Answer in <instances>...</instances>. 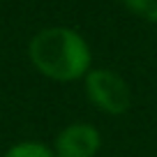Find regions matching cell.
<instances>
[{"label": "cell", "instance_id": "cell-3", "mask_svg": "<svg viewBox=\"0 0 157 157\" xmlns=\"http://www.w3.org/2000/svg\"><path fill=\"white\" fill-rule=\"evenodd\" d=\"M97 150L99 134L88 123L69 125L56 139V157H95Z\"/></svg>", "mask_w": 157, "mask_h": 157}, {"label": "cell", "instance_id": "cell-1", "mask_svg": "<svg viewBox=\"0 0 157 157\" xmlns=\"http://www.w3.org/2000/svg\"><path fill=\"white\" fill-rule=\"evenodd\" d=\"M30 58L42 74L58 81L78 78L90 65L83 37L69 28H46L30 42Z\"/></svg>", "mask_w": 157, "mask_h": 157}, {"label": "cell", "instance_id": "cell-5", "mask_svg": "<svg viewBox=\"0 0 157 157\" xmlns=\"http://www.w3.org/2000/svg\"><path fill=\"white\" fill-rule=\"evenodd\" d=\"M129 12L139 14L146 21H155L157 23V0H123Z\"/></svg>", "mask_w": 157, "mask_h": 157}, {"label": "cell", "instance_id": "cell-4", "mask_svg": "<svg viewBox=\"0 0 157 157\" xmlns=\"http://www.w3.org/2000/svg\"><path fill=\"white\" fill-rule=\"evenodd\" d=\"M5 157H56V152H51L44 143L37 141H23L12 146L10 150L5 152Z\"/></svg>", "mask_w": 157, "mask_h": 157}, {"label": "cell", "instance_id": "cell-2", "mask_svg": "<svg viewBox=\"0 0 157 157\" xmlns=\"http://www.w3.org/2000/svg\"><path fill=\"white\" fill-rule=\"evenodd\" d=\"M86 90L93 104L104 109L106 113H123L127 111L132 95L129 88L118 74L109 72V69H95L86 78Z\"/></svg>", "mask_w": 157, "mask_h": 157}]
</instances>
